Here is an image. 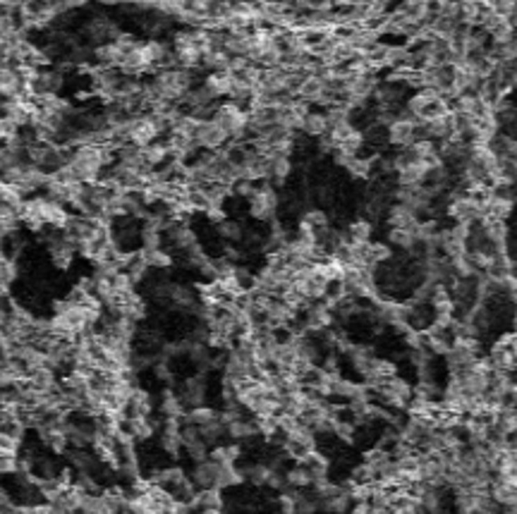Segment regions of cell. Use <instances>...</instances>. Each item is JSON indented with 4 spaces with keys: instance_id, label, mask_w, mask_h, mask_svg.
<instances>
[{
    "instance_id": "277c9868",
    "label": "cell",
    "mask_w": 517,
    "mask_h": 514,
    "mask_svg": "<svg viewBox=\"0 0 517 514\" xmlns=\"http://www.w3.org/2000/svg\"><path fill=\"white\" fill-rule=\"evenodd\" d=\"M127 132H129V144L137 146V149H147L154 142L163 139V132H161L158 120L154 115H134L127 122Z\"/></svg>"
},
{
    "instance_id": "e0dca14e",
    "label": "cell",
    "mask_w": 517,
    "mask_h": 514,
    "mask_svg": "<svg viewBox=\"0 0 517 514\" xmlns=\"http://www.w3.org/2000/svg\"><path fill=\"white\" fill-rule=\"evenodd\" d=\"M273 469L268 467L266 462H256V464H249L247 469H242V476H245L247 483L256 486V488H261V486L268 483V479H271Z\"/></svg>"
},
{
    "instance_id": "ac0fdd59",
    "label": "cell",
    "mask_w": 517,
    "mask_h": 514,
    "mask_svg": "<svg viewBox=\"0 0 517 514\" xmlns=\"http://www.w3.org/2000/svg\"><path fill=\"white\" fill-rule=\"evenodd\" d=\"M218 419V411H215L213 407H206V404H202V407H194L187 411L185 416H182V421L190 426H197V429H202V426L211 424V421Z\"/></svg>"
},
{
    "instance_id": "cb8c5ba5",
    "label": "cell",
    "mask_w": 517,
    "mask_h": 514,
    "mask_svg": "<svg viewBox=\"0 0 517 514\" xmlns=\"http://www.w3.org/2000/svg\"><path fill=\"white\" fill-rule=\"evenodd\" d=\"M144 258H147L149 263V270H163V268H170L172 266V256L170 251H165V249H156V251H142Z\"/></svg>"
},
{
    "instance_id": "44dd1931",
    "label": "cell",
    "mask_w": 517,
    "mask_h": 514,
    "mask_svg": "<svg viewBox=\"0 0 517 514\" xmlns=\"http://www.w3.org/2000/svg\"><path fill=\"white\" fill-rule=\"evenodd\" d=\"M245 483V476H242V469L233 467H220L218 472V481H215V488L218 490H228V488H237V486Z\"/></svg>"
},
{
    "instance_id": "2e32d148",
    "label": "cell",
    "mask_w": 517,
    "mask_h": 514,
    "mask_svg": "<svg viewBox=\"0 0 517 514\" xmlns=\"http://www.w3.org/2000/svg\"><path fill=\"white\" fill-rule=\"evenodd\" d=\"M158 411H161V416H163V419H175V421H180L182 416L187 414V409L182 407V402H180V397H177L175 390H163Z\"/></svg>"
},
{
    "instance_id": "7c38bea8",
    "label": "cell",
    "mask_w": 517,
    "mask_h": 514,
    "mask_svg": "<svg viewBox=\"0 0 517 514\" xmlns=\"http://www.w3.org/2000/svg\"><path fill=\"white\" fill-rule=\"evenodd\" d=\"M202 84L206 86L208 94L218 101V99L230 96V89H233V77H230L228 72H213V74H206Z\"/></svg>"
},
{
    "instance_id": "30bf717a",
    "label": "cell",
    "mask_w": 517,
    "mask_h": 514,
    "mask_svg": "<svg viewBox=\"0 0 517 514\" xmlns=\"http://www.w3.org/2000/svg\"><path fill=\"white\" fill-rule=\"evenodd\" d=\"M290 175H293V158L268 156V185H285Z\"/></svg>"
},
{
    "instance_id": "4fadbf2b",
    "label": "cell",
    "mask_w": 517,
    "mask_h": 514,
    "mask_svg": "<svg viewBox=\"0 0 517 514\" xmlns=\"http://www.w3.org/2000/svg\"><path fill=\"white\" fill-rule=\"evenodd\" d=\"M299 132L304 134V137H311V139H323L328 134V117H326V113L311 110L309 115L304 117V122H302Z\"/></svg>"
},
{
    "instance_id": "3957f363",
    "label": "cell",
    "mask_w": 517,
    "mask_h": 514,
    "mask_svg": "<svg viewBox=\"0 0 517 514\" xmlns=\"http://www.w3.org/2000/svg\"><path fill=\"white\" fill-rule=\"evenodd\" d=\"M247 201H249V218L258 220V223H273L280 206L276 187L268 185V182H261Z\"/></svg>"
},
{
    "instance_id": "83f0119b",
    "label": "cell",
    "mask_w": 517,
    "mask_h": 514,
    "mask_svg": "<svg viewBox=\"0 0 517 514\" xmlns=\"http://www.w3.org/2000/svg\"><path fill=\"white\" fill-rule=\"evenodd\" d=\"M19 474V457L0 459V476H17Z\"/></svg>"
},
{
    "instance_id": "d6986e66",
    "label": "cell",
    "mask_w": 517,
    "mask_h": 514,
    "mask_svg": "<svg viewBox=\"0 0 517 514\" xmlns=\"http://www.w3.org/2000/svg\"><path fill=\"white\" fill-rule=\"evenodd\" d=\"M350 244H369V237H371V223L366 218H359L354 223H350L347 232H345Z\"/></svg>"
},
{
    "instance_id": "52a82bcc",
    "label": "cell",
    "mask_w": 517,
    "mask_h": 514,
    "mask_svg": "<svg viewBox=\"0 0 517 514\" xmlns=\"http://www.w3.org/2000/svg\"><path fill=\"white\" fill-rule=\"evenodd\" d=\"M177 397H180L182 407H185L187 411L194 409V407H202L204 399H206V383H204V376L187 378V381L180 386Z\"/></svg>"
},
{
    "instance_id": "7a4b0ae2",
    "label": "cell",
    "mask_w": 517,
    "mask_h": 514,
    "mask_svg": "<svg viewBox=\"0 0 517 514\" xmlns=\"http://www.w3.org/2000/svg\"><path fill=\"white\" fill-rule=\"evenodd\" d=\"M407 110L412 113L414 120L424 122V120H434V117H441L445 113H450V106L438 96V91L431 89H422L407 101Z\"/></svg>"
},
{
    "instance_id": "603a6c76",
    "label": "cell",
    "mask_w": 517,
    "mask_h": 514,
    "mask_svg": "<svg viewBox=\"0 0 517 514\" xmlns=\"http://www.w3.org/2000/svg\"><path fill=\"white\" fill-rule=\"evenodd\" d=\"M388 242L397 249H405V251H412V249L419 244L417 237H414V230H391Z\"/></svg>"
},
{
    "instance_id": "484cf974",
    "label": "cell",
    "mask_w": 517,
    "mask_h": 514,
    "mask_svg": "<svg viewBox=\"0 0 517 514\" xmlns=\"http://www.w3.org/2000/svg\"><path fill=\"white\" fill-rule=\"evenodd\" d=\"M299 223H304L309 230L319 232V230H323V227H328V215L323 213L321 208H309V210H304Z\"/></svg>"
},
{
    "instance_id": "9c48e42d",
    "label": "cell",
    "mask_w": 517,
    "mask_h": 514,
    "mask_svg": "<svg viewBox=\"0 0 517 514\" xmlns=\"http://www.w3.org/2000/svg\"><path fill=\"white\" fill-rule=\"evenodd\" d=\"M427 172H429V163H422V160H409V163L397 172V185L400 187H424L427 185Z\"/></svg>"
},
{
    "instance_id": "4316f807",
    "label": "cell",
    "mask_w": 517,
    "mask_h": 514,
    "mask_svg": "<svg viewBox=\"0 0 517 514\" xmlns=\"http://www.w3.org/2000/svg\"><path fill=\"white\" fill-rule=\"evenodd\" d=\"M393 256V251H391V247H386V244H379V242H371V258H374V266L376 263H386L388 258Z\"/></svg>"
},
{
    "instance_id": "ffe728a7",
    "label": "cell",
    "mask_w": 517,
    "mask_h": 514,
    "mask_svg": "<svg viewBox=\"0 0 517 514\" xmlns=\"http://www.w3.org/2000/svg\"><path fill=\"white\" fill-rule=\"evenodd\" d=\"M230 60H233V58H230L225 51H211V53H206V56L202 58V67L208 69V74H213V72H228V69H230Z\"/></svg>"
},
{
    "instance_id": "5bb4252c",
    "label": "cell",
    "mask_w": 517,
    "mask_h": 514,
    "mask_svg": "<svg viewBox=\"0 0 517 514\" xmlns=\"http://www.w3.org/2000/svg\"><path fill=\"white\" fill-rule=\"evenodd\" d=\"M311 476L306 472L302 464L295 462V467H290L288 472H285V488L293 490V493H299V490H309L311 488Z\"/></svg>"
},
{
    "instance_id": "d4e9b609",
    "label": "cell",
    "mask_w": 517,
    "mask_h": 514,
    "mask_svg": "<svg viewBox=\"0 0 517 514\" xmlns=\"http://www.w3.org/2000/svg\"><path fill=\"white\" fill-rule=\"evenodd\" d=\"M345 167H347V172L354 180H366L371 175V167H374V158H359L357 156V158H352Z\"/></svg>"
},
{
    "instance_id": "8992f818",
    "label": "cell",
    "mask_w": 517,
    "mask_h": 514,
    "mask_svg": "<svg viewBox=\"0 0 517 514\" xmlns=\"http://www.w3.org/2000/svg\"><path fill=\"white\" fill-rule=\"evenodd\" d=\"M414 142H419V120H395L388 124V144L397 149H409Z\"/></svg>"
},
{
    "instance_id": "ba28073f",
    "label": "cell",
    "mask_w": 517,
    "mask_h": 514,
    "mask_svg": "<svg viewBox=\"0 0 517 514\" xmlns=\"http://www.w3.org/2000/svg\"><path fill=\"white\" fill-rule=\"evenodd\" d=\"M218 472H220V464H215L213 459H204V462L194 464L190 481L194 483L197 490H208L215 488V481H218Z\"/></svg>"
},
{
    "instance_id": "6da1fadb",
    "label": "cell",
    "mask_w": 517,
    "mask_h": 514,
    "mask_svg": "<svg viewBox=\"0 0 517 514\" xmlns=\"http://www.w3.org/2000/svg\"><path fill=\"white\" fill-rule=\"evenodd\" d=\"M213 120L225 129V134L230 137V142L235 144H249V113L245 108H240L237 103H218Z\"/></svg>"
},
{
    "instance_id": "5b68a950",
    "label": "cell",
    "mask_w": 517,
    "mask_h": 514,
    "mask_svg": "<svg viewBox=\"0 0 517 514\" xmlns=\"http://www.w3.org/2000/svg\"><path fill=\"white\" fill-rule=\"evenodd\" d=\"M194 144H197L202 151L218 154V151H223L225 146L230 144V137L225 134V129L211 117V120H199L197 132H194Z\"/></svg>"
},
{
    "instance_id": "7402d4cb",
    "label": "cell",
    "mask_w": 517,
    "mask_h": 514,
    "mask_svg": "<svg viewBox=\"0 0 517 514\" xmlns=\"http://www.w3.org/2000/svg\"><path fill=\"white\" fill-rule=\"evenodd\" d=\"M218 237H223L228 244H235V242L245 240V227H242L240 220L233 218H225L223 223L218 225Z\"/></svg>"
},
{
    "instance_id": "8fae6325",
    "label": "cell",
    "mask_w": 517,
    "mask_h": 514,
    "mask_svg": "<svg viewBox=\"0 0 517 514\" xmlns=\"http://www.w3.org/2000/svg\"><path fill=\"white\" fill-rule=\"evenodd\" d=\"M417 215L402 204H395L391 210H388V225L391 230H414L417 227Z\"/></svg>"
},
{
    "instance_id": "9a60e30c",
    "label": "cell",
    "mask_w": 517,
    "mask_h": 514,
    "mask_svg": "<svg viewBox=\"0 0 517 514\" xmlns=\"http://www.w3.org/2000/svg\"><path fill=\"white\" fill-rule=\"evenodd\" d=\"M242 457V445L240 442H228V445H215L211 447V454H208V459H213L215 464H220V467H233L237 464V459Z\"/></svg>"
}]
</instances>
